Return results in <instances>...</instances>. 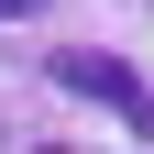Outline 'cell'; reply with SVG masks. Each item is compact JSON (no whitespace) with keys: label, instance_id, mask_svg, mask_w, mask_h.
I'll use <instances>...</instances> for the list:
<instances>
[{"label":"cell","instance_id":"6da1fadb","mask_svg":"<svg viewBox=\"0 0 154 154\" xmlns=\"http://www.w3.org/2000/svg\"><path fill=\"white\" fill-rule=\"evenodd\" d=\"M44 77L66 88V99H99L121 132H143V143H154V88L121 66V55H99V44H66V55H44Z\"/></svg>","mask_w":154,"mask_h":154},{"label":"cell","instance_id":"7a4b0ae2","mask_svg":"<svg viewBox=\"0 0 154 154\" xmlns=\"http://www.w3.org/2000/svg\"><path fill=\"white\" fill-rule=\"evenodd\" d=\"M22 11H33V0H0V22H22Z\"/></svg>","mask_w":154,"mask_h":154}]
</instances>
